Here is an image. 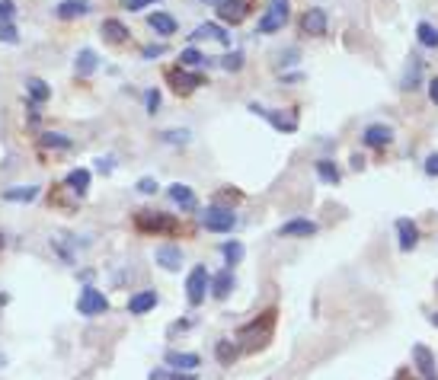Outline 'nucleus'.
Segmentation results:
<instances>
[{
    "mask_svg": "<svg viewBox=\"0 0 438 380\" xmlns=\"http://www.w3.org/2000/svg\"><path fill=\"white\" fill-rule=\"evenodd\" d=\"M135 189H138L141 195H154L160 186H157V179H154V176H141L138 182H135Z\"/></svg>",
    "mask_w": 438,
    "mask_h": 380,
    "instance_id": "38",
    "label": "nucleus"
},
{
    "mask_svg": "<svg viewBox=\"0 0 438 380\" xmlns=\"http://www.w3.org/2000/svg\"><path fill=\"white\" fill-rule=\"evenodd\" d=\"M148 26L154 29V36L170 38V36H176L179 23L170 16V13H163V10H154V13H148Z\"/></svg>",
    "mask_w": 438,
    "mask_h": 380,
    "instance_id": "11",
    "label": "nucleus"
},
{
    "mask_svg": "<svg viewBox=\"0 0 438 380\" xmlns=\"http://www.w3.org/2000/svg\"><path fill=\"white\" fill-rule=\"evenodd\" d=\"M160 138L167 141V144H189V138H192V134H189L186 128H170V131H163V134H160Z\"/></svg>",
    "mask_w": 438,
    "mask_h": 380,
    "instance_id": "35",
    "label": "nucleus"
},
{
    "mask_svg": "<svg viewBox=\"0 0 438 380\" xmlns=\"http://www.w3.org/2000/svg\"><path fill=\"white\" fill-rule=\"evenodd\" d=\"M96 167H100V173H112L115 160H112V157H100V160H96Z\"/></svg>",
    "mask_w": 438,
    "mask_h": 380,
    "instance_id": "43",
    "label": "nucleus"
},
{
    "mask_svg": "<svg viewBox=\"0 0 438 380\" xmlns=\"http://www.w3.org/2000/svg\"><path fill=\"white\" fill-rule=\"evenodd\" d=\"M154 3H160V0H128V3H125V10H128V13H135V10L154 7Z\"/></svg>",
    "mask_w": 438,
    "mask_h": 380,
    "instance_id": "41",
    "label": "nucleus"
},
{
    "mask_svg": "<svg viewBox=\"0 0 438 380\" xmlns=\"http://www.w3.org/2000/svg\"><path fill=\"white\" fill-rule=\"evenodd\" d=\"M167 55V45H144L141 48V58L144 61H154V58H163Z\"/></svg>",
    "mask_w": 438,
    "mask_h": 380,
    "instance_id": "39",
    "label": "nucleus"
},
{
    "mask_svg": "<svg viewBox=\"0 0 438 380\" xmlns=\"http://www.w3.org/2000/svg\"><path fill=\"white\" fill-rule=\"evenodd\" d=\"M157 265L167 272H176L179 265H183V250H179L176 243H163V246H157Z\"/></svg>",
    "mask_w": 438,
    "mask_h": 380,
    "instance_id": "15",
    "label": "nucleus"
},
{
    "mask_svg": "<svg viewBox=\"0 0 438 380\" xmlns=\"http://www.w3.org/2000/svg\"><path fill=\"white\" fill-rule=\"evenodd\" d=\"M429 320H432V326H438V310H435V313L429 316Z\"/></svg>",
    "mask_w": 438,
    "mask_h": 380,
    "instance_id": "45",
    "label": "nucleus"
},
{
    "mask_svg": "<svg viewBox=\"0 0 438 380\" xmlns=\"http://www.w3.org/2000/svg\"><path fill=\"white\" fill-rule=\"evenodd\" d=\"M413 361L419 368L422 380H438V371H435V355L426 348V345H413Z\"/></svg>",
    "mask_w": 438,
    "mask_h": 380,
    "instance_id": "13",
    "label": "nucleus"
},
{
    "mask_svg": "<svg viewBox=\"0 0 438 380\" xmlns=\"http://www.w3.org/2000/svg\"><path fill=\"white\" fill-rule=\"evenodd\" d=\"M163 361L170 364V371H183V374H192L198 368V355L196 352H167V358Z\"/></svg>",
    "mask_w": 438,
    "mask_h": 380,
    "instance_id": "16",
    "label": "nucleus"
},
{
    "mask_svg": "<svg viewBox=\"0 0 438 380\" xmlns=\"http://www.w3.org/2000/svg\"><path fill=\"white\" fill-rule=\"evenodd\" d=\"M288 16H291V3H288V0H269L266 13H262L260 23H256V32H262V36L281 32V26L288 23Z\"/></svg>",
    "mask_w": 438,
    "mask_h": 380,
    "instance_id": "2",
    "label": "nucleus"
},
{
    "mask_svg": "<svg viewBox=\"0 0 438 380\" xmlns=\"http://www.w3.org/2000/svg\"><path fill=\"white\" fill-rule=\"evenodd\" d=\"M397 237H400V250L403 252H410L419 246V227L410 221V217H400L397 221Z\"/></svg>",
    "mask_w": 438,
    "mask_h": 380,
    "instance_id": "18",
    "label": "nucleus"
},
{
    "mask_svg": "<svg viewBox=\"0 0 438 380\" xmlns=\"http://www.w3.org/2000/svg\"><path fill=\"white\" fill-rule=\"evenodd\" d=\"M0 42H3V45H16L19 42V32L13 23H0Z\"/></svg>",
    "mask_w": 438,
    "mask_h": 380,
    "instance_id": "36",
    "label": "nucleus"
},
{
    "mask_svg": "<svg viewBox=\"0 0 438 380\" xmlns=\"http://www.w3.org/2000/svg\"><path fill=\"white\" fill-rule=\"evenodd\" d=\"M301 32H304V36H314V38L327 36V10H323V7H310L308 13L301 16Z\"/></svg>",
    "mask_w": 438,
    "mask_h": 380,
    "instance_id": "7",
    "label": "nucleus"
},
{
    "mask_svg": "<svg viewBox=\"0 0 438 380\" xmlns=\"http://www.w3.org/2000/svg\"><path fill=\"white\" fill-rule=\"evenodd\" d=\"M67 189L71 192H77V195H87V189H90V169H84V167H77V169H71L67 173Z\"/></svg>",
    "mask_w": 438,
    "mask_h": 380,
    "instance_id": "26",
    "label": "nucleus"
},
{
    "mask_svg": "<svg viewBox=\"0 0 438 380\" xmlns=\"http://www.w3.org/2000/svg\"><path fill=\"white\" fill-rule=\"evenodd\" d=\"M106 310H109V297L100 287H93V285L80 287V294H77V313L93 320V316H103Z\"/></svg>",
    "mask_w": 438,
    "mask_h": 380,
    "instance_id": "3",
    "label": "nucleus"
},
{
    "mask_svg": "<svg viewBox=\"0 0 438 380\" xmlns=\"http://www.w3.org/2000/svg\"><path fill=\"white\" fill-rule=\"evenodd\" d=\"M215 355H218V361L224 364V368H231L233 361H237V355H240V348L231 342V339H221V342L215 345Z\"/></svg>",
    "mask_w": 438,
    "mask_h": 380,
    "instance_id": "31",
    "label": "nucleus"
},
{
    "mask_svg": "<svg viewBox=\"0 0 438 380\" xmlns=\"http://www.w3.org/2000/svg\"><path fill=\"white\" fill-rule=\"evenodd\" d=\"M233 285H237V278H233V269H224L218 272L215 278H211V297L215 300H227L233 291Z\"/></svg>",
    "mask_w": 438,
    "mask_h": 380,
    "instance_id": "21",
    "label": "nucleus"
},
{
    "mask_svg": "<svg viewBox=\"0 0 438 380\" xmlns=\"http://www.w3.org/2000/svg\"><path fill=\"white\" fill-rule=\"evenodd\" d=\"M135 224H138V230H148V233H176L179 230L176 217H170L163 211H138L135 214Z\"/></svg>",
    "mask_w": 438,
    "mask_h": 380,
    "instance_id": "4",
    "label": "nucleus"
},
{
    "mask_svg": "<svg viewBox=\"0 0 438 380\" xmlns=\"http://www.w3.org/2000/svg\"><path fill=\"white\" fill-rule=\"evenodd\" d=\"M90 13V0H61L55 7V16L58 19H80Z\"/></svg>",
    "mask_w": 438,
    "mask_h": 380,
    "instance_id": "22",
    "label": "nucleus"
},
{
    "mask_svg": "<svg viewBox=\"0 0 438 380\" xmlns=\"http://www.w3.org/2000/svg\"><path fill=\"white\" fill-rule=\"evenodd\" d=\"M13 13H16V3L13 0H0V23H10Z\"/></svg>",
    "mask_w": 438,
    "mask_h": 380,
    "instance_id": "40",
    "label": "nucleus"
},
{
    "mask_svg": "<svg viewBox=\"0 0 438 380\" xmlns=\"http://www.w3.org/2000/svg\"><path fill=\"white\" fill-rule=\"evenodd\" d=\"M426 173H429V176H438V154H429V157H426Z\"/></svg>",
    "mask_w": 438,
    "mask_h": 380,
    "instance_id": "42",
    "label": "nucleus"
},
{
    "mask_svg": "<svg viewBox=\"0 0 438 380\" xmlns=\"http://www.w3.org/2000/svg\"><path fill=\"white\" fill-rule=\"evenodd\" d=\"M157 304H160V294L154 291V287H144V291H138V294L128 297V313L131 316H144V313H150Z\"/></svg>",
    "mask_w": 438,
    "mask_h": 380,
    "instance_id": "9",
    "label": "nucleus"
},
{
    "mask_svg": "<svg viewBox=\"0 0 438 380\" xmlns=\"http://www.w3.org/2000/svg\"><path fill=\"white\" fill-rule=\"evenodd\" d=\"M96 67H100V55H96L93 48H80L74 58V74L90 77V74H96Z\"/></svg>",
    "mask_w": 438,
    "mask_h": 380,
    "instance_id": "20",
    "label": "nucleus"
},
{
    "mask_svg": "<svg viewBox=\"0 0 438 380\" xmlns=\"http://www.w3.org/2000/svg\"><path fill=\"white\" fill-rule=\"evenodd\" d=\"M208 291H211V275H208L205 265H196V269L189 272V278H186V300L192 307H198L202 300H205Z\"/></svg>",
    "mask_w": 438,
    "mask_h": 380,
    "instance_id": "5",
    "label": "nucleus"
},
{
    "mask_svg": "<svg viewBox=\"0 0 438 380\" xmlns=\"http://www.w3.org/2000/svg\"><path fill=\"white\" fill-rule=\"evenodd\" d=\"M429 99L438 106V77H435V80H432V84H429Z\"/></svg>",
    "mask_w": 438,
    "mask_h": 380,
    "instance_id": "44",
    "label": "nucleus"
},
{
    "mask_svg": "<svg viewBox=\"0 0 438 380\" xmlns=\"http://www.w3.org/2000/svg\"><path fill=\"white\" fill-rule=\"evenodd\" d=\"M36 198H38V186H13V189H3V202L26 204V202H36Z\"/></svg>",
    "mask_w": 438,
    "mask_h": 380,
    "instance_id": "25",
    "label": "nucleus"
},
{
    "mask_svg": "<svg viewBox=\"0 0 438 380\" xmlns=\"http://www.w3.org/2000/svg\"><path fill=\"white\" fill-rule=\"evenodd\" d=\"M243 51H227L224 58H218V64L224 67V71H231V74H237V71H243Z\"/></svg>",
    "mask_w": 438,
    "mask_h": 380,
    "instance_id": "34",
    "label": "nucleus"
},
{
    "mask_svg": "<svg viewBox=\"0 0 438 380\" xmlns=\"http://www.w3.org/2000/svg\"><path fill=\"white\" fill-rule=\"evenodd\" d=\"M189 38H192V42H196V38H215V42H221V45L231 48V32H227L224 26H218V23H202V26L192 29V36Z\"/></svg>",
    "mask_w": 438,
    "mask_h": 380,
    "instance_id": "19",
    "label": "nucleus"
},
{
    "mask_svg": "<svg viewBox=\"0 0 438 380\" xmlns=\"http://www.w3.org/2000/svg\"><path fill=\"white\" fill-rule=\"evenodd\" d=\"M314 169H317V176H320V182H327V186H336L339 182V167H336L333 160H317L314 163Z\"/></svg>",
    "mask_w": 438,
    "mask_h": 380,
    "instance_id": "28",
    "label": "nucleus"
},
{
    "mask_svg": "<svg viewBox=\"0 0 438 380\" xmlns=\"http://www.w3.org/2000/svg\"><path fill=\"white\" fill-rule=\"evenodd\" d=\"M103 36L109 38V42H125L131 32L125 23H119V19H103Z\"/></svg>",
    "mask_w": 438,
    "mask_h": 380,
    "instance_id": "29",
    "label": "nucleus"
},
{
    "mask_svg": "<svg viewBox=\"0 0 438 380\" xmlns=\"http://www.w3.org/2000/svg\"><path fill=\"white\" fill-rule=\"evenodd\" d=\"M416 38H419V45H426V48H438V26H432L429 19H422L419 26H416Z\"/></svg>",
    "mask_w": 438,
    "mask_h": 380,
    "instance_id": "30",
    "label": "nucleus"
},
{
    "mask_svg": "<svg viewBox=\"0 0 438 380\" xmlns=\"http://www.w3.org/2000/svg\"><path fill=\"white\" fill-rule=\"evenodd\" d=\"M144 109H148L150 115L160 109V90H157V86H150L148 93H144Z\"/></svg>",
    "mask_w": 438,
    "mask_h": 380,
    "instance_id": "37",
    "label": "nucleus"
},
{
    "mask_svg": "<svg viewBox=\"0 0 438 380\" xmlns=\"http://www.w3.org/2000/svg\"><path fill=\"white\" fill-rule=\"evenodd\" d=\"M26 96L32 102H48L51 99V86L45 84V80H42V77H26Z\"/></svg>",
    "mask_w": 438,
    "mask_h": 380,
    "instance_id": "23",
    "label": "nucleus"
},
{
    "mask_svg": "<svg viewBox=\"0 0 438 380\" xmlns=\"http://www.w3.org/2000/svg\"><path fill=\"white\" fill-rule=\"evenodd\" d=\"M362 141L368 144V147L381 150V147H387V144L393 141V128H391V125H384V121H371V125L362 131Z\"/></svg>",
    "mask_w": 438,
    "mask_h": 380,
    "instance_id": "8",
    "label": "nucleus"
},
{
    "mask_svg": "<svg viewBox=\"0 0 438 380\" xmlns=\"http://www.w3.org/2000/svg\"><path fill=\"white\" fill-rule=\"evenodd\" d=\"M317 233V224L314 221H308V217H291V221H285L279 227V237H314Z\"/></svg>",
    "mask_w": 438,
    "mask_h": 380,
    "instance_id": "14",
    "label": "nucleus"
},
{
    "mask_svg": "<svg viewBox=\"0 0 438 380\" xmlns=\"http://www.w3.org/2000/svg\"><path fill=\"white\" fill-rule=\"evenodd\" d=\"M205 3H215V7H221V3H224V0H205Z\"/></svg>",
    "mask_w": 438,
    "mask_h": 380,
    "instance_id": "46",
    "label": "nucleus"
},
{
    "mask_svg": "<svg viewBox=\"0 0 438 380\" xmlns=\"http://www.w3.org/2000/svg\"><path fill=\"white\" fill-rule=\"evenodd\" d=\"M250 112L253 115H260V119H266L272 125V128H279V131H298V119H295V112H285L281 109H262V106H256V102H250Z\"/></svg>",
    "mask_w": 438,
    "mask_h": 380,
    "instance_id": "6",
    "label": "nucleus"
},
{
    "mask_svg": "<svg viewBox=\"0 0 438 380\" xmlns=\"http://www.w3.org/2000/svg\"><path fill=\"white\" fill-rule=\"evenodd\" d=\"M3 364H7V358H3V355H0V368H3Z\"/></svg>",
    "mask_w": 438,
    "mask_h": 380,
    "instance_id": "47",
    "label": "nucleus"
},
{
    "mask_svg": "<svg viewBox=\"0 0 438 380\" xmlns=\"http://www.w3.org/2000/svg\"><path fill=\"white\" fill-rule=\"evenodd\" d=\"M221 256L227 259V269H233V265H240V262H243L246 250H243L240 240H227V243H221Z\"/></svg>",
    "mask_w": 438,
    "mask_h": 380,
    "instance_id": "27",
    "label": "nucleus"
},
{
    "mask_svg": "<svg viewBox=\"0 0 438 380\" xmlns=\"http://www.w3.org/2000/svg\"><path fill=\"white\" fill-rule=\"evenodd\" d=\"M202 64H215V58H205L198 48H186L179 55V67H202Z\"/></svg>",
    "mask_w": 438,
    "mask_h": 380,
    "instance_id": "32",
    "label": "nucleus"
},
{
    "mask_svg": "<svg viewBox=\"0 0 438 380\" xmlns=\"http://www.w3.org/2000/svg\"><path fill=\"white\" fill-rule=\"evenodd\" d=\"M0 250H3V233H0Z\"/></svg>",
    "mask_w": 438,
    "mask_h": 380,
    "instance_id": "48",
    "label": "nucleus"
},
{
    "mask_svg": "<svg viewBox=\"0 0 438 380\" xmlns=\"http://www.w3.org/2000/svg\"><path fill=\"white\" fill-rule=\"evenodd\" d=\"M42 144H45L48 150H71V147H74V141L67 138V134H58V131L42 134Z\"/></svg>",
    "mask_w": 438,
    "mask_h": 380,
    "instance_id": "33",
    "label": "nucleus"
},
{
    "mask_svg": "<svg viewBox=\"0 0 438 380\" xmlns=\"http://www.w3.org/2000/svg\"><path fill=\"white\" fill-rule=\"evenodd\" d=\"M419 84H422V61L413 55L410 64H406V71H403L400 86H403V90H419Z\"/></svg>",
    "mask_w": 438,
    "mask_h": 380,
    "instance_id": "24",
    "label": "nucleus"
},
{
    "mask_svg": "<svg viewBox=\"0 0 438 380\" xmlns=\"http://www.w3.org/2000/svg\"><path fill=\"white\" fill-rule=\"evenodd\" d=\"M246 7H250V0H224L221 7H218V19H224V23L237 26V23H243V19H246Z\"/></svg>",
    "mask_w": 438,
    "mask_h": 380,
    "instance_id": "12",
    "label": "nucleus"
},
{
    "mask_svg": "<svg viewBox=\"0 0 438 380\" xmlns=\"http://www.w3.org/2000/svg\"><path fill=\"white\" fill-rule=\"evenodd\" d=\"M198 221L211 233H231L237 227V214H233V208H224V204H208L205 211L198 214Z\"/></svg>",
    "mask_w": 438,
    "mask_h": 380,
    "instance_id": "1",
    "label": "nucleus"
},
{
    "mask_svg": "<svg viewBox=\"0 0 438 380\" xmlns=\"http://www.w3.org/2000/svg\"><path fill=\"white\" fill-rule=\"evenodd\" d=\"M167 195H170V202L176 204L179 211H196V208H198L196 192H192V186H186V182H173V186L167 189Z\"/></svg>",
    "mask_w": 438,
    "mask_h": 380,
    "instance_id": "10",
    "label": "nucleus"
},
{
    "mask_svg": "<svg viewBox=\"0 0 438 380\" xmlns=\"http://www.w3.org/2000/svg\"><path fill=\"white\" fill-rule=\"evenodd\" d=\"M170 80H173V90H183V93H192V90H198V86L205 84V77L202 74H186V67H179V71H170Z\"/></svg>",
    "mask_w": 438,
    "mask_h": 380,
    "instance_id": "17",
    "label": "nucleus"
}]
</instances>
